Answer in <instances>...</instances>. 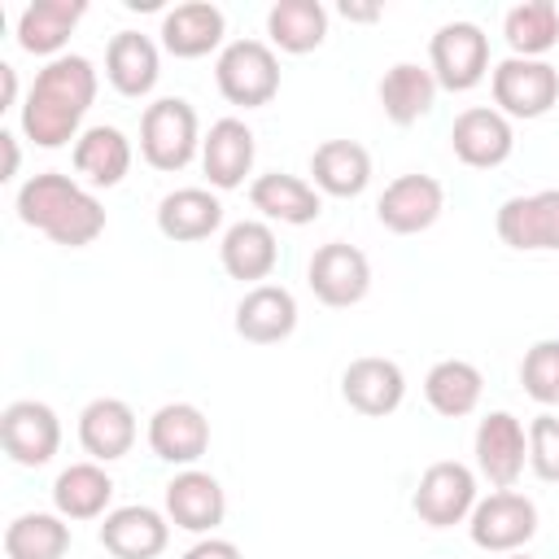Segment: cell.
I'll return each mask as SVG.
<instances>
[{"instance_id": "cell-29", "label": "cell", "mask_w": 559, "mask_h": 559, "mask_svg": "<svg viewBox=\"0 0 559 559\" xmlns=\"http://www.w3.org/2000/svg\"><path fill=\"white\" fill-rule=\"evenodd\" d=\"M437 79L428 66H415V61H397L384 70L380 79V109L393 127H411L419 122L432 105H437Z\"/></svg>"}, {"instance_id": "cell-16", "label": "cell", "mask_w": 559, "mask_h": 559, "mask_svg": "<svg viewBox=\"0 0 559 559\" xmlns=\"http://www.w3.org/2000/svg\"><path fill=\"white\" fill-rule=\"evenodd\" d=\"M341 397H345L358 415L384 419V415H393V411L402 406V397H406V376H402V367H397L393 358L367 354V358H354V362L345 367V376H341Z\"/></svg>"}, {"instance_id": "cell-40", "label": "cell", "mask_w": 559, "mask_h": 559, "mask_svg": "<svg viewBox=\"0 0 559 559\" xmlns=\"http://www.w3.org/2000/svg\"><path fill=\"white\" fill-rule=\"evenodd\" d=\"M384 9L380 4H358V0H341V17L345 22H376Z\"/></svg>"}, {"instance_id": "cell-39", "label": "cell", "mask_w": 559, "mask_h": 559, "mask_svg": "<svg viewBox=\"0 0 559 559\" xmlns=\"http://www.w3.org/2000/svg\"><path fill=\"white\" fill-rule=\"evenodd\" d=\"M17 105V70L9 61H0V109Z\"/></svg>"}, {"instance_id": "cell-13", "label": "cell", "mask_w": 559, "mask_h": 559, "mask_svg": "<svg viewBox=\"0 0 559 559\" xmlns=\"http://www.w3.org/2000/svg\"><path fill=\"white\" fill-rule=\"evenodd\" d=\"M528 463V428L511 411H489L476 424V467L493 489H511Z\"/></svg>"}, {"instance_id": "cell-4", "label": "cell", "mask_w": 559, "mask_h": 559, "mask_svg": "<svg viewBox=\"0 0 559 559\" xmlns=\"http://www.w3.org/2000/svg\"><path fill=\"white\" fill-rule=\"evenodd\" d=\"M214 83L227 105L262 109L280 92V57L262 39H231L214 61Z\"/></svg>"}, {"instance_id": "cell-17", "label": "cell", "mask_w": 559, "mask_h": 559, "mask_svg": "<svg viewBox=\"0 0 559 559\" xmlns=\"http://www.w3.org/2000/svg\"><path fill=\"white\" fill-rule=\"evenodd\" d=\"M166 515H170L175 528L210 537L223 524V515H227V493H223V485L210 472L183 467L166 485Z\"/></svg>"}, {"instance_id": "cell-24", "label": "cell", "mask_w": 559, "mask_h": 559, "mask_svg": "<svg viewBox=\"0 0 559 559\" xmlns=\"http://www.w3.org/2000/svg\"><path fill=\"white\" fill-rule=\"evenodd\" d=\"M157 74H162V57H157V44L140 31H118L105 48V79L114 83V92L122 96H148L157 87Z\"/></svg>"}, {"instance_id": "cell-12", "label": "cell", "mask_w": 559, "mask_h": 559, "mask_svg": "<svg viewBox=\"0 0 559 559\" xmlns=\"http://www.w3.org/2000/svg\"><path fill=\"white\" fill-rule=\"evenodd\" d=\"M445 210V192L432 175H397L380 201H376V218L384 231L393 236H419L428 231Z\"/></svg>"}, {"instance_id": "cell-32", "label": "cell", "mask_w": 559, "mask_h": 559, "mask_svg": "<svg viewBox=\"0 0 559 559\" xmlns=\"http://www.w3.org/2000/svg\"><path fill=\"white\" fill-rule=\"evenodd\" d=\"M114 498V480L100 463H70L57 480H52V507L57 515L66 520H96V515H109Z\"/></svg>"}, {"instance_id": "cell-20", "label": "cell", "mask_w": 559, "mask_h": 559, "mask_svg": "<svg viewBox=\"0 0 559 559\" xmlns=\"http://www.w3.org/2000/svg\"><path fill=\"white\" fill-rule=\"evenodd\" d=\"M297 328V297L284 284H253L236 306V332L249 345H280Z\"/></svg>"}, {"instance_id": "cell-8", "label": "cell", "mask_w": 559, "mask_h": 559, "mask_svg": "<svg viewBox=\"0 0 559 559\" xmlns=\"http://www.w3.org/2000/svg\"><path fill=\"white\" fill-rule=\"evenodd\" d=\"M411 507L428 528L463 524L472 515V507H476V472L467 463H459V459H441V463L424 467Z\"/></svg>"}, {"instance_id": "cell-34", "label": "cell", "mask_w": 559, "mask_h": 559, "mask_svg": "<svg viewBox=\"0 0 559 559\" xmlns=\"http://www.w3.org/2000/svg\"><path fill=\"white\" fill-rule=\"evenodd\" d=\"M70 550V520L57 511H26L4 528L9 559H61Z\"/></svg>"}, {"instance_id": "cell-37", "label": "cell", "mask_w": 559, "mask_h": 559, "mask_svg": "<svg viewBox=\"0 0 559 559\" xmlns=\"http://www.w3.org/2000/svg\"><path fill=\"white\" fill-rule=\"evenodd\" d=\"M528 467L542 480L559 485V419L555 415H537L528 424Z\"/></svg>"}, {"instance_id": "cell-5", "label": "cell", "mask_w": 559, "mask_h": 559, "mask_svg": "<svg viewBox=\"0 0 559 559\" xmlns=\"http://www.w3.org/2000/svg\"><path fill=\"white\" fill-rule=\"evenodd\" d=\"M489 87H493V105L507 118H542L559 105V70L542 57H507L489 70Z\"/></svg>"}, {"instance_id": "cell-28", "label": "cell", "mask_w": 559, "mask_h": 559, "mask_svg": "<svg viewBox=\"0 0 559 559\" xmlns=\"http://www.w3.org/2000/svg\"><path fill=\"white\" fill-rule=\"evenodd\" d=\"M218 258H223V271L231 280H266L280 262V245H275V231L258 218H240L223 231V245H218Z\"/></svg>"}, {"instance_id": "cell-30", "label": "cell", "mask_w": 559, "mask_h": 559, "mask_svg": "<svg viewBox=\"0 0 559 559\" xmlns=\"http://www.w3.org/2000/svg\"><path fill=\"white\" fill-rule=\"evenodd\" d=\"M480 393H485V376L480 367H472L467 358H441L428 367L424 376V397L437 415L445 419H463L480 406Z\"/></svg>"}, {"instance_id": "cell-42", "label": "cell", "mask_w": 559, "mask_h": 559, "mask_svg": "<svg viewBox=\"0 0 559 559\" xmlns=\"http://www.w3.org/2000/svg\"><path fill=\"white\" fill-rule=\"evenodd\" d=\"M502 559H533V555H524V550H515V555H502Z\"/></svg>"}, {"instance_id": "cell-15", "label": "cell", "mask_w": 559, "mask_h": 559, "mask_svg": "<svg viewBox=\"0 0 559 559\" xmlns=\"http://www.w3.org/2000/svg\"><path fill=\"white\" fill-rule=\"evenodd\" d=\"M148 450L162 463L175 467H192L205 450H210V419L201 415V406L192 402H166L153 411L148 419Z\"/></svg>"}, {"instance_id": "cell-19", "label": "cell", "mask_w": 559, "mask_h": 559, "mask_svg": "<svg viewBox=\"0 0 559 559\" xmlns=\"http://www.w3.org/2000/svg\"><path fill=\"white\" fill-rule=\"evenodd\" d=\"M253 153H258L253 131L240 118H218L201 140V170L218 192H231L253 170Z\"/></svg>"}, {"instance_id": "cell-9", "label": "cell", "mask_w": 559, "mask_h": 559, "mask_svg": "<svg viewBox=\"0 0 559 559\" xmlns=\"http://www.w3.org/2000/svg\"><path fill=\"white\" fill-rule=\"evenodd\" d=\"M306 284L310 293L332 306V310H349L367 297L371 288V262L358 245H345V240H328L314 249L310 266H306Z\"/></svg>"}, {"instance_id": "cell-1", "label": "cell", "mask_w": 559, "mask_h": 559, "mask_svg": "<svg viewBox=\"0 0 559 559\" xmlns=\"http://www.w3.org/2000/svg\"><path fill=\"white\" fill-rule=\"evenodd\" d=\"M96 100V66L79 52L48 61L26 100H22V135L39 148H61L79 140V122Z\"/></svg>"}, {"instance_id": "cell-38", "label": "cell", "mask_w": 559, "mask_h": 559, "mask_svg": "<svg viewBox=\"0 0 559 559\" xmlns=\"http://www.w3.org/2000/svg\"><path fill=\"white\" fill-rule=\"evenodd\" d=\"M183 559H240V546L236 542H227V537H201L197 546H188L183 550Z\"/></svg>"}, {"instance_id": "cell-35", "label": "cell", "mask_w": 559, "mask_h": 559, "mask_svg": "<svg viewBox=\"0 0 559 559\" xmlns=\"http://www.w3.org/2000/svg\"><path fill=\"white\" fill-rule=\"evenodd\" d=\"M502 35L511 44V57H546L559 44V9L550 0H524L507 9Z\"/></svg>"}, {"instance_id": "cell-18", "label": "cell", "mask_w": 559, "mask_h": 559, "mask_svg": "<svg viewBox=\"0 0 559 559\" xmlns=\"http://www.w3.org/2000/svg\"><path fill=\"white\" fill-rule=\"evenodd\" d=\"M170 542V515L131 502V507H114L100 524V546L114 559H157Z\"/></svg>"}, {"instance_id": "cell-33", "label": "cell", "mask_w": 559, "mask_h": 559, "mask_svg": "<svg viewBox=\"0 0 559 559\" xmlns=\"http://www.w3.org/2000/svg\"><path fill=\"white\" fill-rule=\"evenodd\" d=\"M266 35L280 52H314L328 39V9L319 0H280L266 13Z\"/></svg>"}, {"instance_id": "cell-3", "label": "cell", "mask_w": 559, "mask_h": 559, "mask_svg": "<svg viewBox=\"0 0 559 559\" xmlns=\"http://www.w3.org/2000/svg\"><path fill=\"white\" fill-rule=\"evenodd\" d=\"M140 153L153 170H183L201 153V122L183 96H162L140 118Z\"/></svg>"}, {"instance_id": "cell-10", "label": "cell", "mask_w": 559, "mask_h": 559, "mask_svg": "<svg viewBox=\"0 0 559 559\" xmlns=\"http://www.w3.org/2000/svg\"><path fill=\"white\" fill-rule=\"evenodd\" d=\"M493 227H498V240L520 253H555L559 249V188L502 201Z\"/></svg>"}, {"instance_id": "cell-21", "label": "cell", "mask_w": 559, "mask_h": 559, "mask_svg": "<svg viewBox=\"0 0 559 559\" xmlns=\"http://www.w3.org/2000/svg\"><path fill=\"white\" fill-rule=\"evenodd\" d=\"M79 445L92 463H114L135 445V411L122 397H92L79 411Z\"/></svg>"}, {"instance_id": "cell-25", "label": "cell", "mask_w": 559, "mask_h": 559, "mask_svg": "<svg viewBox=\"0 0 559 559\" xmlns=\"http://www.w3.org/2000/svg\"><path fill=\"white\" fill-rule=\"evenodd\" d=\"M249 201H253V210H262L275 223H288V227H306V223H314L323 214L319 188L297 179V175H284V170L258 175L249 183Z\"/></svg>"}, {"instance_id": "cell-41", "label": "cell", "mask_w": 559, "mask_h": 559, "mask_svg": "<svg viewBox=\"0 0 559 559\" xmlns=\"http://www.w3.org/2000/svg\"><path fill=\"white\" fill-rule=\"evenodd\" d=\"M0 148H4V170H0V179H13V175H17V162H22L17 135H13V131H0Z\"/></svg>"}, {"instance_id": "cell-36", "label": "cell", "mask_w": 559, "mask_h": 559, "mask_svg": "<svg viewBox=\"0 0 559 559\" xmlns=\"http://www.w3.org/2000/svg\"><path fill=\"white\" fill-rule=\"evenodd\" d=\"M520 384L533 402L559 406V341H537L520 362Z\"/></svg>"}, {"instance_id": "cell-11", "label": "cell", "mask_w": 559, "mask_h": 559, "mask_svg": "<svg viewBox=\"0 0 559 559\" xmlns=\"http://www.w3.org/2000/svg\"><path fill=\"white\" fill-rule=\"evenodd\" d=\"M0 441L17 467H44L61 445V419L48 402L17 397L0 415Z\"/></svg>"}, {"instance_id": "cell-7", "label": "cell", "mask_w": 559, "mask_h": 559, "mask_svg": "<svg viewBox=\"0 0 559 559\" xmlns=\"http://www.w3.org/2000/svg\"><path fill=\"white\" fill-rule=\"evenodd\" d=\"M467 533L489 555H515L537 533V507H533V498H524L515 489H498L472 507Z\"/></svg>"}, {"instance_id": "cell-6", "label": "cell", "mask_w": 559, "mask_h": 559, "mask_svg": "<svg viewBox=\"0 0 559 559\" xmlns=\"http://www.w3.org/2000/svg\"><path fill=\"white\" fill-rule=\"evenodd\" d=\"M428 70L445 92H472L489 74V35L476 22H445L428 44Z\"/></svg>"}, {"instance_id": "cell-2", "label": "cell", "mask_w": 559, "mask_h": 559, "mask_svg": "<svg viewBox=\"0 0 559 559\" xmlns=\"http://www.w3.org/2000/svg\"><path fill=\"white\" fill-rule=\"evenodd\" d=\"M17 218L66 249H83L105 231V205L96 201V192L61 170L31 175L17 188Z\"/></svg>"}, {"instance_id": "cell-14", "label": "cell", "mask_w": 559, "mask_h": 559, "mask_svg": "<svg viewBox=\"0 0 559 559\" xmlns=\"http://www.w3.org/2000/svg\"><path fill=\"white\" fill-rule=\"evenodd\" d=\"M450 148L463 166L472 170H493L511 157L515 148V131H511V118L489 109V105H472L454 118L450 127Z\"/></svg>"}, {"instance_id": "cell-31", "label": "cell", "mask_w": 559, "mask_h": 559, "mask_svg": "<svg viewBox=\"0 0 559 559\" xmlns=\"http://www.w3.org/2000/svg\"><path fill=\"white\" fill-rule=\"evenodd\" d=\"M74 170L92 183V188H114L127 179L131 170V140L118 127H87L74 140Z\"/></svg>"}, {"instance_id": "cell-22", "label": "cell", "mask_w": 559, "mask_h": 559, "mask_svg": "<svg viewBox=\"0 0 559 559\" xmlns=\"http://www.w3.org/2000/svg\"><path fill=\"white\" fill-rule=\"evenodd\" d=\"M223 31H227V17H223L218 4L188 0V4H175L162 17V48L179 61H197V57H205L223 44Z\"/></svg>"}, {"instance_id": "cell-26", "label": "cell", "mask_w": 559, "mask_h": 559, "mask_svg": "<svg viewBox=\"0 0 559 559\" xmlns=\"http://www.w3.org/2000/svg\"><path fill=\"white\" fill-rule=\"evenodd\" d=\"M87 4L83 0H35L22 9L17 17V44L22 52H35V57H52L66 48V39L74 35V26L83 22Z\"/></svg>"}, {"instance_id": "cell-27", "label": "cell", "mask_w": 559, "mask_h": 559, "mask_svg": "<svg viewBox=\"0 0 559 559\" xmlns=\"http://www.w3.org/2000/svg\"><path fill=\"white\" fill-rule=\"evenodd\" d=\"M310 175H314V188L328 197H345V201L362 197L371 183V153L354 140H323L310 153Z\"/></svg>"}, {"instance_id": "cell-23", "label": "cell", "mask_w": 559, "mask_h": 559, "mask_svg": "<svg viewBox=\"0 0 559 559\" xmlns=\"http://www.w3.org/2000/svg\"><path fill=\"white\" fill-rule=\"evenodd\" d=\"M223 227V201L210 188H175L157 205V231L175 245L205 240Z\"/></svg>"}]
</instances>
